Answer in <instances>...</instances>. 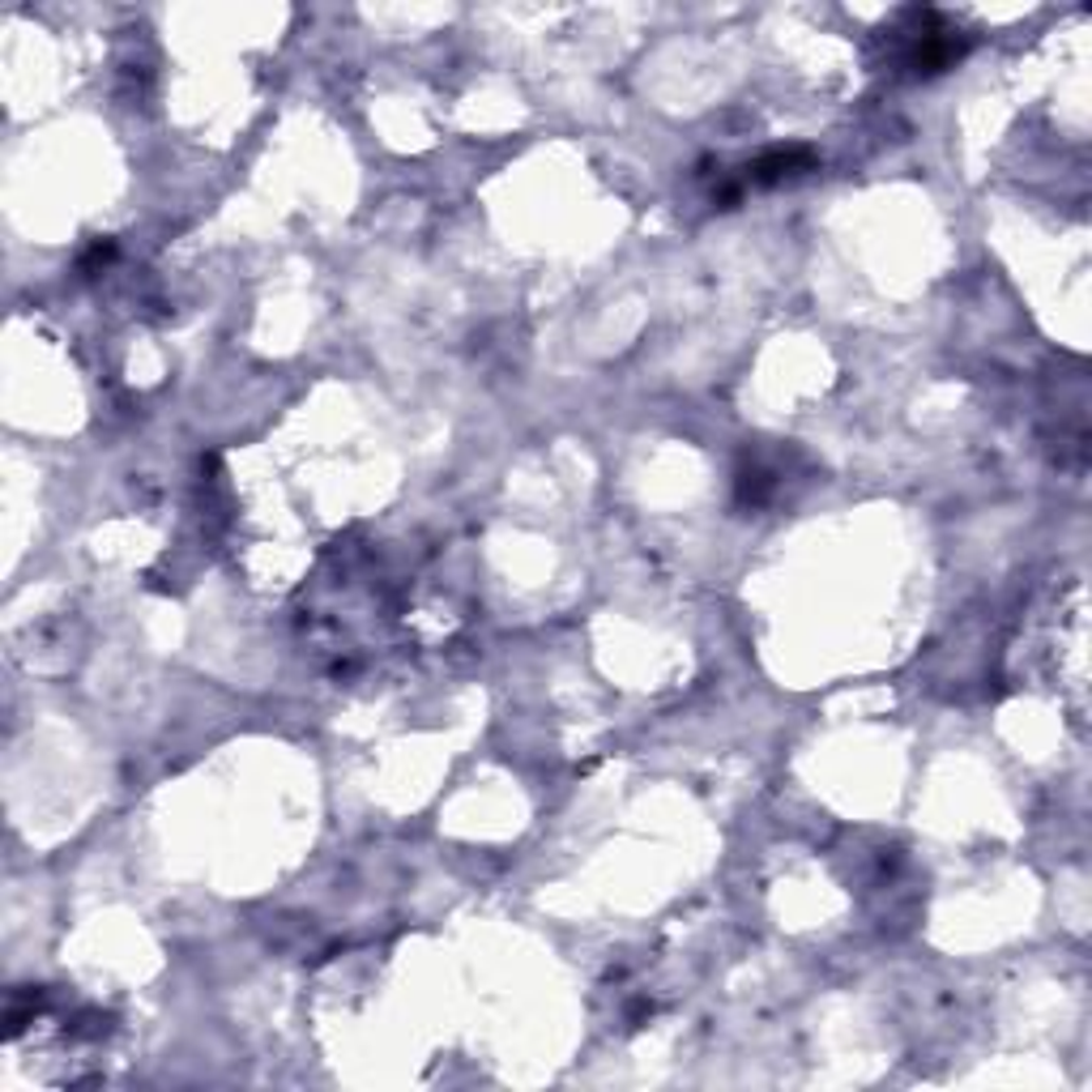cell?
I'll use <instances>...</instances> for the list:
<instances>
[{
  "instance_id": "6da1fadb",
  "label": "cell",
  "mask_w": 1092,
  "mask_h": 1092,
  "mask_svg": "<svg viewBox=\"0 0 1092 1092\" xmlns=\"http://www.w3.org/2000/svg\"><path fill=\"white\" fill-rule=\"evenodd\" d=\"M803 167H811V154H807V150H773V154H764V158L751 167V180L773 184V180H786V175H794V171H803Z\"/></svg>"
}]
</instances>
